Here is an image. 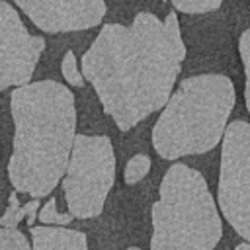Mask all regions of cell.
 <instances>
[{
	"instance_id": "cell-1",
	"label": "cell",
	"mask_w": 250,
	"mask_h": 250,
	"mask_svg": "<svg viewBox=\"0 0 250 250\" xmlns=\"http://www.w3.org/2000/svg\"><path fill=\"white\" fill-rule=\"evenodd\" d=\"M188 47L178 12L135 14L131 23H104L80 61L104 111L121 131L133 129L174 92Z\"/></svg>"
},
{
	"instance_id": "cell-2",
	"label": "cell",
	"mask_w": 250,
	"mask_h": 250,
	"mask_svg": "<svg viewBox=\"0 0 250 250\" xmlns=\"http://www.w3.org/2000/svg\"><path fill=\"white\" fill-rule=\"evenodd\" d=\"M14 150L10 184L31 199L47 197L62 180L76 135V104L68 86L39 80L18 86L10 96Z\"/></svg>"
},
{
	"instance_id": "cell-3",
	"label": "cell",
	"mask_w": 250,
	"mask_h": 250,
	"mask_svg": "<svg viewBox=\"0 0 250 250\" xmlns=\"http://www.w3.org/2000/svg\"><path fill=\"white\" fill-rule=\"evenodd\" d=\"M234 104L236 92L229 76L207 72L184 78L152 127L156 154L176 160L213 150L223 139Z\"/></svg>"
},
{
	"instance_id": "cell-4",
	"label": "cell",
	"mask_w": 250,
	"mask_h": 250,
	"mask_svg": "<svg viewBox=\"0 0 250 250\" xmlns=\"http://www.w3.org/2000/svg\"><path fill=\"white\" fill-rule=\"evenodd\" d=\"M150 250H215L223 221L201 172L184 162L172 164L152 203Z\"/></svg>"
},
{
	"instance_id": "cell-5",
	"label": "cell",
	"mask_w": 250,
	"mask_h": 250,
	"mask_svg": "<svg viewBox=\"0 0 250 250\" xmlns=\"http://www.w3.org/2000/svg\"><path fill=\"white\" fill-rule=\"evenodd\" d=\"M115 182V152L105 135H74L62 191L74 219L102 215Z\"/></svg>"
},
{
	"instance_id": "cell-6",
	"label": "cell",
	"mask_w": 250,
	"mask_h": 250,
	"mask_svg": "<svg viewBox=\"0 0 250 250\" xmlns=\"http://www.w3.org/2000/svg\"><path fill=\"white\" fill-rule=\"evenodd\" d=\"M221 143L219 209L236 234L250 242V123H227Z\"/></svg>"
},
{
	"instance_id": "cell-7",
	"label": "cell",
	"mask_w": 250,
	"mask_h": 250,
	"mask_svg": "<svg viewBox=\"0 0 250 250\" xmlns=\"http://www.w3.org/2000/svg\"><path fill=\"white\" fill-rule=\"evenodd\" d=\"M45 51V39L29 33L16 8L0 0V92L31 80Z\"/></svg>"
},
{
	"instance_id": "cell-8",
	"label": "cell",
	"mask_w": 250,
	"mask_h": 250,
	"mask_svg": "<svg viewBox=\"0 0 250 250\" xmlns=\"http://www.w3.org/2000/svg\"><path fill=\"white\" fill-rule=\"evenodd\" d=\"M45 33H72L100 25L107 14L105 0H14Z\"/></svg>"
},
{
	"instance_id": "cell-9",
	"label": "cell",
	"mask_w": 250,
	"mask_h": 250,
	"mask_svg": "<svg viewBox=\"0 0 250 250\" xmlns=\"http://www.w3.org/2000/svg\"><path fill=\"white\" fill-rule=\"evenodd\" d=\"M31 250H88L84 232L64 227H29Z\"/></svg>"
},
{
	"instance_id": "cell-10",
	"label": "cell",
	"mask_w": 250,
	"mask_h": 250,
	"mask_svg": "<svg viewBox=\"0 0 250 250\" xmlns=\"http://www.w3.org/2000/svg\"><path fill=\"white\" fill-rule=\"evenodd\" d=\"M37 209H39V199H31V201L21 205L18 199V191H14L8 197V207H6L4 215H0V227L16 229L23 219L27 221L29 227H33V221L37 217Z\"/></svg>"
},
{
	"instance_id": "cell-11",
	"label": "cell",
	"mask_w": 250,
	"mask_h": 250,
	"mask_svg": "<svg viewBox=\"0 0 250 250\" xmlns=\"http://www.w3.org/2000/svg\"><path fill=\"white\" fill-rule=\"evenodd\" d=\"M172 4L174 12L186 14V16H205L213 14L223 6V0H162Z\"/></svg>"
},
{
	"instance_id": "cell-12",
	"label": "cell",
	"mask_w": 250,
	"mask_h": 250,
	"mask_svg": "<svg viewBox=\"0 0 250 250\" xmlns=\"http://www.w3.org/2000/svg\"><path fill=\"white\" fill-rule=\"evenodd\" d=\"M148 170H150V158L146 154H135L125 164L123 180H125L127 186H135L148 174Z\"/></svg>"
},
{
	"instance_id": "cell-13",
	"label": "cell",
	"mask_w": 250,
	"mask_h": 250,
	"mask_svg": "<svg viewBox=\"0 0 250 250\" xmlns=\"http://www.w3.org/2000/svg\"><path fill=\"white\" fill-rule=\"evenodd\" d=\"M238 53L244 68V104L250 113V27L244 29L238 37Z\"/></svg>"
},
{
	"instance_id": "cell-14",
	"label": "cell",
	"mask_w": 250,
	"mask_h": 250,
	"mask_svg": "<svg viewBox=\"0 0 250 250\" xmlns=\"http://www.w3.org/2000/svg\"><path fill=\"white\" fill-rule=\"evenodd\" d=\"M61 72H62V78L74 86V88H82L86 84L80 68H78V61H76V55L74 51H66L64 57H62V62H61Z\"/></svg>"
},
{
	"instance_id": "cell-15",
	"label": "cell",
	"mask_w": 250,
	"mask_h": 250,
	"mask_svg": "<svg viewBox=\"0 0 250 250\" xmlns=\"http://www.w3.org/2000/svg\"><path fill=\"white\" fill-rule=\"evenodd\" d=\"M0 250H31V246L21 230L0 227Z\"/></svg>"
},
{
	"instance_id": "cell-16",
	"label": "cell",
	"mask_w": 250,
	"mask_h": 250,
	"mask_svg": "<svg viewBox=\"0 0 250 250\" xmlns=\"http://www.w3.org/2000/svg\"><path fill=\"white\" fill-rule=\"evenodd\" d=\"M35 219H39V221L45 223V225H59V227H62V225H68L74 217H72L70 213H59V211H57V199L51 197V199L41 207V211H39V215H37Z\"/></svg>"
},
{
	"instance_id": "cell-17",
	"label": "cell",
	"mask_w": 250,
	"mask_h": 250,
	"mask_svg": "<svg viewBox=\"0 0 250 250\" xmlns=\"http://www.w3.org/2000/svg\"><path fill=\"white\" fill-rule=\"evenodd\" d=\"M234 250H250V242H242V244H238Z\"/></svg>"
},
{
	"instance_id": "cell-18",
	"label": "cell",
	"mask_w": 250,
	"mask_h": 250,
	"mask_svg": "<svg viewBox=\"0 0 250 250\" xmlns=\"http://www.w3.org/2000/svg\"><path fill=\"white\" fill-rule=\"evenodd\" d=\"M127 250H141V248H127Z\"/></svg>"
}]
</instances>
